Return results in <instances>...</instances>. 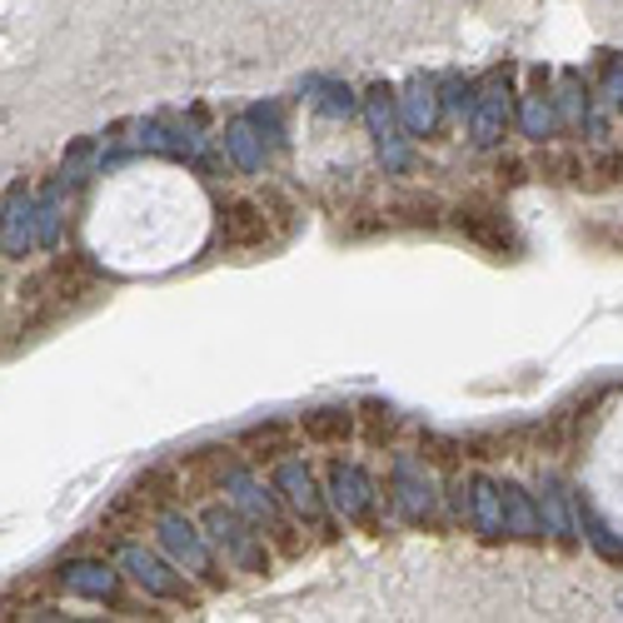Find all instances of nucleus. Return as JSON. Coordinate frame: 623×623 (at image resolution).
<instances>
[{"label":"nucleus","instance_id":"f257e3e1","mask_svg":"<svg viewBox=\"0 0 623 623\" xmlns=\"http://www.w3.org/2000/svg\"><path fill=\"white\" fill-rule=\"evenodd\" d=\"M220 235H224V249H259L270 245L274 230H270V210L255 200H235L230 210H224L220 220Z\"/></svg>","mask_w":623,"mask_h":623},{"label":"nucleus","instance_id":"f03ea898","mask_svg":"<svg viewBox=\"0 0 623 623\" xmlns=\"http://www.w3.org/2000/svg\"><path fill=\"white\" fill-rule=\"evenodd\" d=\"M459 230H464L474 245L494 249V255L514 249V235H509V220H504V210H499V205H484V200L459 205Z\"/></svg>","mask_w":623,"mask_h":623},{"label":"nucleus","instance_id":"7ed1b4c3","mask_svg":"<svg viewBox=\"0 0 623 623\" xmlns=\"http://www.w3.org/2000/svg\"><path fill=\"white\" fill-rule=\"evenodd\" d=\"M539 514H543V529L553 534V539L559 543H569L574 539V494H569L564 489V479H559V474H543V484H539Z\"/></svg>","mask_w":623,"mask_h":623},{"label":"nucleus","instance_id":"20e7f679","mask_svg":"<svg viewBox=\"0 0 623 623\" xmlns=\"http://www.w3.org/2000/svg\"><path fill=\"white\" fill-rule=\"evenodd\" d=\"M354 429H359L354 410H315L300 419V435L315 439V444H344V439H354Z\"/></svg>","mask_w":623,"mask_h":623},{"label":"nucleus","instance_id":"39448f33","mask_svg":"<svg viewBox=\"0 0 623 623\" xmlns=\"http://www.w3.org/2000/svg\"><path fill=\"white\" fill-rule=\"evenodd\" d=\"M518 125H524V135L529 141H553L559 135V110H553V95H543V90H534V95H524V110H518Z\"/></svg>","mask_w":623,"mask_h":623},{"label":"nucleus","instance_id":"423d86ee","mask_svg":"<svg viewBox=\"0 0 623 623\" xmlns=\"http://www.w3.org/2000/svg\"><path fill=\"white\" fill-rule=\"evenodd\" d=\"M499 494H504V534H514V539H534V534H539V518H534L529 494H524L518 484H504Z\"/></svg>","mask_w":623,"mask_h":623},{"label":"nucleus","instance_id":"0eeeda50","mask_svg":"<svg viewBox=\"0 0 623 623\" xmlns=\"http://www.w3.org/2000/svg\"><path fill=\"white\" fill-rule=\"evenodd\" d=\"M574 509H578V529H584V539H588V549H599L609 564H623V539H613V529L603 524L594 509L584 504V499H574Z\"/></svg>","mask_w":623,"mask_h":623},{"label":"nucleus","instance_id":"6e6552de","mask_svg":"<svg viewBox=\"0 0 623 623\" xmlns=\"http://www.w3.org/2000/svg\"><path fill=\"white\" fill-rule=\"evenodd\" d=\"M240 449L249 459H280L290 454V424H259L249 435H240Z\"/></svg>","mask_w":623,"mask_h":623},{"label":"nucleus","instance_id":"1a4fd4ad","mask_svg":"<svg viewBox=\"0 0 623 623\" xmlns=\"http://www.w3.org/2000/svg\"><path fill=\"white\" fill-rule=\"evenodd\" d=\"M553 110H559V125H564V130H578V125H584V115L594 110V106H588V90H578L574 71L564 75V90L553 95Z\"/></svg>","mask_w":623,"mask_h":623},{"label":"nucleus","instance_id":"9d476101","mask_svg":"<svg viewBox=\"0 0 623 623\" xmlns=\"http://www.w3.org/2000/svg\"><path fill=\"white\" fill-rule=\"evenodd\" d=\"M504 125H509V100H504V95H494V100L484 106L479 125H474V145H484V150L499 145V141H504Z\"/></svg>","mask_w":623,"mask_h":623},{"label":"nucleus","instance_id":"9b49d317","mask_svg":"<svg viewBox=\"0 0 623 623\" xmlns=\"http://www.w3.org/2000/svg\"><path fill=\"white\" fill-rule=\"evenodd\" d=\"M594 90H599V100H603L609 110H623V56H609V60H603L599 85H594Z\"/></svg>","mask_w":623,"mask_h":623},{"label":"nucleus","instance_id":"f8f14e48","mask_svg":"<svg viewBox=\"0 0 623 623\" xmlns=\"http://www.w3.org/2000/svg\"><path fill=\"white\" fill-rule=\"evenodd\" d=\"M359 419H365V435L375 439V444H389V439L400 435V414H394V410H379V404H369Z\"/></svg>","mask_w":623,"mask_h":623}]
</instances>
